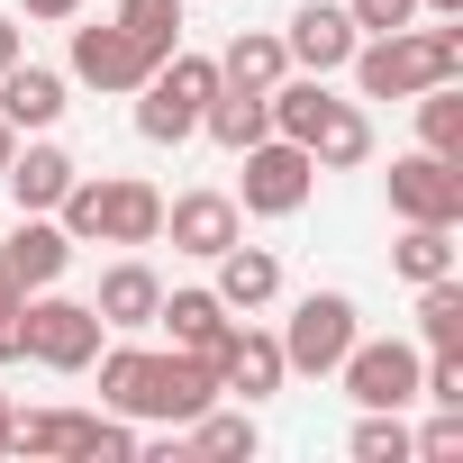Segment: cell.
I'll return each instance as SVG.
<instances>
[{
	"mask_svg": "<svg viewBox=\"0 0 463 463\" xmlns=\"http://www.w3.org/2000/svg\"><path fill=\"white\" fill-rule=\"evenodd\" d=\"M418 146L463 164V82H427L418 91Z\"/></svg>",
	"mask_w": 463,
	"mask_h": 463,
	"instance_id": "cell-28",
	"label": "cell"
},
{
	"mask_svg": "<svg viewBox=\"0 0 463 463\" xmlns=\"http://www.w3.org/2000/svg\"><path fill=\"white\" fill-rule=\"evenodd\" d=\"M100 409L118 418H146V382H155V345H100Z\"/></svg>",
	"mask_w": 463,
	"mask_h": 463,
	"instance_id": "cell-25",
	"label": "cell"
},
{
	"mask_svg": "<svg viewBox=\"0 0 463 463\" xmlns=\"http://www.w3.org/2000/svg\"><path fill=\"white\" fill-rule=\"evenodd\" d=\"M418 345L409 336H354L345 345V364H336V382H345V400L354 409H409L418 400Z\"/></svg>",
	"mask_w": 463,
	"mask_h": 463,
	"instance_id": "cell-6",
	"label": "cell"
},
{
	"mask_svg": "<svg viewBox=\"0 0 463 463\" xmlns=\"http://www.w3.org/2000/svg\"><path fill=\"white\" fill-rule=\"evenodd\" d=\"M137 454V427L128 418H100V463H128Z\"/></svg>",
	"mask_w": 463,
	"mask_h": 463,
	"instance_id": "cell-33",
	"label": "cell"
},
{
	"mask_svg": "<svg viewBox=\"0 0 463 463\" xmlns=\"http://www.w3.org/2000/svg\"><path fill=\"white\" fill-rule=\"evenodd\" d=\"M418 10H436V19H463V0H418Z\"/></svg>",
	"mask_w": 463,
	"mask_h": 463,
	"instance_id": "cell-38",
	"label": "cell"
},
{
	"mask_svg": "<svg viewBox=\"0 0 463 463\" xmlns=\"http://www.w3.org/2000/svg\"><path fill=\"white\" fill-rule=\"evenodd\" d=\"M100 309L91 300H64L55 282L46 291H28V354L46 364V373H91V354H100Z\"/></svg>",
	"mask_w": 463,
	"mask_h": 463,
	"instance_id": "cell-5",
	"label": "cell"
},
{
	"mask_svg": "<svg viewBox=\"0 0 463 463\" xmlns=\"http://www.w3.org/2000/svg\"><path fill=\"white\" fill-rule=\"evenodd\" d=\"M55 227L73 246H155L164 237V191L137 182V173H100V182L73 173V191L55 200Z\"/></svg>",
	"mask_w": 463,
	"mask_h": 463,
	"instance_id": "cell-1",
	"label": "cell"
},
{
	"mask_svg": "<svg viewBox=\"0 0 463 463\" xmlns=\"http://www.w3.org/2000/svg\"><path fill=\"white\" fill-rule=\"evenodd\" d=\"M354 463H409V427H400V409H364V427H354Z\"/></svg>",
	"mask_w": 463,
	"mask_h": 463,
	"instance_id": "cell-30",
	"label": "cell"
},
{
	"mask_svg": "<svg viewBox=\"0 0 463 463\" xmlns=\"http://www.w3.org/2000/svg\"><path fill=\"white\" fill-rule=\"evenodd\" d=\"M354 46H364V28L345 19V0H300L291 28H282V55H291L300 73H345Z\"/></svg>",
	"mask_w": 463,
	"mask_h": 463,
	"instance_id": "cell-10",
	"label": "cell"
},
{
	"mask_svg": "<svg viewBox=\"0 0 463 463\" xmlns=\"http://www.w3.org/2000/svg\"><path fill=\"white\" fill-rule=\"evenodd\" d=\"M391 218H427V227H463V164L454 155H400L391 164Z\"/></svg>",
	"mask_w": 463,
	"mask_h": 463,
	"instance_id": "cell-8",
	"label": "cell"
},
{
	"mask_svg": "<svg viewBox=\"0 0 463 463\" xmlns=\"http://www.w3.org/2000/svg\"><path fill=\"white\" fill-rule=\"evenodd\" d=\"M10 454H55V463H100V418L91 409H37L10 427Z\"/></svg>",
	"mask_w": 463,
	"mask_h": 463,
	"instance_id": "cell-18",
	"label": "cell"
},
{
	"mask_svg": "<svg viewBox=\"0 0 463 463\" xmlns=\"http://www.w3.org/2000/svg\"><path fill=\"white\" fill-rule=\"evenodd\" d=\"M155 327H164V336H173L182 354H209V364H227V336H237V309H227L218 291H164Z\"/></svg>",
	"mask_w": 463,
	"mask_h": 463,
	"instance_id": "cell-14",
	"label": "cell"
},
{
	"mask_svg": "<svg viewBox=\"0 0 463 463\" xmlns=\"http://www.w3.org/2000/svg\"><path fill=\"white\" fill-rule=\"evenodd\" d=\"M155 73V55L118 28V19H100V28H73V82H91V91H137Z\"/></svg>",
	"mask_w": 463,
	"mask_h": 463,
	"instance_id": "cell-11",
	"label": "cell"
},
{
	"mask_svg": "<svg viewBox=\"0 0 463 463\" xmlns=\"http://www.w3.org/2000/svg\"><path fill=\"white\" fill-rule=\"evenodd\" d=\"M10 155H19V128H10V118H0V173H10Z\"/></svg>",
	"mask_w": 463,
	"mask_h": 463,
	"instance_id": "cell-36",
	"label": "cell"
},
{
	"mask_svg": "<svg viewBox=\"0 0 463 463\" xmlns=\"http://www.w3.org/2000/svg\"><path fill=\"white\" fill-rule=\"evenodd\" d=\"M400 282H436L454 273V227H427V218H400V246H391Z\"/></svg>",
	"mask_w": 463,
	"mask_h": 463,
	"instance_id": "cell-27",
	"label": "cell"
},
{
	"mask_svg": "<svg viewBox=\"0 0 463 463\" xmlns=\"http://www.w3.org/2000/svg\"><path fill=\"white\" fill-rule=\"evenodd\" d=\"M354 82L364 100H418L427 82H463V28H391V37H364L354 55Z\"/></svg>",
	"mask_w": 463,
	"mask_h": 463,
	"instance_id": "cell-2",
	"label": "cell"
},
{
	"mask_svg": "<svg viewBox=\"0 0 463 463\" xmlns=\"http://www.w3.org/2000/svg\"><path fill=\"white\" fill-rule=\"evenodd\" d=\"M164 237H173V255H227L246 237V209H237V191H182L173 209H164Z\"/></svg>",
	"mask_w": 463,
	"mask_h": 463,
	"instance_id": "cell-9",
	"label": "cell"
},
{
	"mask_svg": "<svg viewBox=\"0 0 463 463\" xmlns=\"http://www.w3.org/2000/svg\"><path fill=\"white\" fill-rule=\"evenodd\" d=\"M64 109H73V82H64V73H46V64H28V55L0 73V118H10L19 137H46Z\"/></svg>",
	"mask_w": 463,
	"mask_h": 463,
	"instance_id": "cell-15",
	"label": "cell"
},
{
	"mask_svg": "<svg viewBox=\"0 0 463 463\" xmlns=\"http://www.w3.org/2000/svg\"><path fill=\"white\" fill-rule=\"evenodd\" d=\"M19 55H28V37H19V28H10V19H0V73H10V64H19Z\"/></svg>",
	"mask_w": 463,
	"mask_h": 463,
	"instance_id": "cell-35",
	"label": "cell"
},
{
	"mask_svg": "<svg viewBox=\"0 0 463 463\" xmlns=\"http://www.w3.org/2000/svg\"><path fill=\"white\" fill-rule=\"evenodd\" d=\"M209 264H218V282H209V291L237 309V318H255L264 300H282V255H273V246H246V237H237L227 255H209Z\"/></svg>",
	"mask_w": 463,
	"mask_h": 463,
	"instance_id": "cell-19",
	"label": "cell"
},
{
	"mask_svg": "<svg viewBox=\"0 0 463 463\" xmlns=\"http://www.w3.org/2000/svg\"><path fill=\"white\" fill-rule=\"evenodd\" d=\"M118 28H128V37L164 64V55L182 46V0H118Z\"/></svg>",
	"mask_w": 463,
	"mask_h": 463,
	"instance_id": "cell-29",
	"label": "cell"
},
{
	"mask_svg": "<svg viewBox=\"0 0 463 463\" xmlns=\"http://www.w3.org/2000/svg\"><path fill=\"white\" fill-rule=\"evenodd\" d=\"M309 155H318V173H354V164H373V118H364L354 100H327Z\"/></svg>",
	"mask_w": 463,
	"mask_h": 463,
	"instance_id": "cell-24",
	"label": "cell"
},
{
	"mask_svg": "<svg viewBox=\"0 0 463 463\" xmlns=\"http://www.w3.org/2000/svg\"><path fill=\"white\" fill-rule=\"evenodd\" d=\"M237 164H246V173H237V209H246V218H291V209H309V191H318V155L291 146V137H255Z\"/></svg>",
	"mask_w": 463,
	"mask_h": 463,
	"instance_id": "cell-4",
	"label": "cell"
},
{
	"mask_svg": "<svg viewBox=\"0 0 463 463\" xmlns=\"http://www.w3.org/2000/svg\"><path fill=\"white\" fill-rule=\"evenodd\" d=\"M354 336H364V309H354L345 291H309V300L291 309V327H282V364H291V373H336Z\"/></svg>",
	"mask_w": 463,
	"mask_h": 463,
	"instance_id": "cell-7",
	"label": "cell"
},
{
	"mask_svg": "<svg viewBox=\"0 0 463 463\" xmlns=\"http://www.w3.org/2000/svg\"><path fill=\"white\" fill-rule=\"evenodd\" d=\"M409 463H463V409H436V418L409 436Z\"/></svg>",
	"mask_w": 463,
	"mask_h": 463,
	"instance_id": "cell-31",
	"label": "cell"
},
{
	"mask_svg": "<svg viewBox=\"0 0 463 463\" xmlns=\"http://www.w3.org/2000/svg\"><path fill=\"white\" fill-rule=\"evenodd\" d=\"M345 19H354L364 37H391V28H409V19H418V0H345Z\"/></svg>",
	"mask_w": 463,
	"mask_h": 463,
	"instance_id": "cell-32",
	"label": "cell"
},
{
	"mask_svg": "<svg viewBox=\"0 0 463 463\" xmlns=\"http://www.w3.org/2000/svg\"><path fill=\"white\" fill-rule=\"evenodd\" d=\"M418 345L427 354H463V282L454 273L418 282Z\"/></svg>",
	"mask_w": 463,
	"mask_h": 463,
	"instance_id": "cell-26",
	"label": "cell"
},
{
	"mask_svg": "<svg viewBox=\"0 0 463 463\" xmlns=\"http://www.w3.org/2000/svg\"><path fill=\"white\" fill-rule=\"evenodd\" d=\"M209 64H218L227 91H273V82L291 73V55H282L273 28H237V37H227V55H209Z\"/></svg>",
	"mask_w": 463,
	"mask_h": 463,
	"instance_id": "cell-21",
	"label": "cell"
},
{
	"mask_svg": "<svg viewBox=\"0 0 463 463\" xmlns=\"http://www.w3.org/2000/svg\"><path fill=\"white\" fill-rule=\"evenodd\" d=\"M64 264H73V237H64L46 209H19L10 246H0V273H10L19 291H46V282H64Z\"/></svg>",
	"mask_w": 463,
	"mask_h": 463,
	"instance_id": "cell-13",
	"label": "cell"
},
{
	"mask_svg": "<svg viewBox=\"0 0 463 463\" xmlns=\"http://www.w3.org/2000/svg\"><path fill=\"white\" fill-rule=\"evenodd\" d=\"M200 137H218L227 155H246L255 137H273V100H264V91H227V82H218L209 109H200Z\"/></svg>",
	"mask_w": 463,
	"mask_h": 463,
	"instance_id": "cell-22",
	"label": "cell"
},
{
	"mask_svg": "<svg viewBox=\"0 0 463 463\" xmlns=\"http://www.w3.org/2000/svg\"><path fill=\"white\" fill-rule=\"evenodd\" d=\"M209 400H218V364L209 354H182V345L155 354V382H146V418L155 427H191Z\"/></svg>",
	"mask_w": 463,
	"mask_h": 463,
	"instance_id": "cell-12",
	"label": "cell"
},
{
	"mask_svg": "<svg viewBox=\"0 0 463 463\" xmlns=\"http://www.w3.org/2000/svg\"><path fill=\"white\" fill-rule=\"evenodd\" d=\"M209 91H218V64L209 55H164L146 82H137V137L146 146H182V137H200V109H209Z\"/></svg>",
	"mask_w": 463,
	"mask_h": 463,
	"instance_id": "cell-3",
	"label": "cell"
},
{
	"mask_svg": "<svg viewBox=\"0 0 463 463\" xmlns=\"http://www.w3.org/2000/svg\"><path fill=\"white\" fill-rule=\"evenodd\" d=\"M10 427H19V418H10V391H0V454H10Z\"/></svg>",
	"mask_w": 463,
	"mask_h": 463,
	"instance_id": "cell-37",
	"label": "cell"
},
{
	"mask_svg": "<svg viewBox=\"0 0 463 463\" xmlns=\"http://www.w3.org/2000/svg\"><path fill=\"white\" fill-rule=\"evenodd\" d=\"M73 173H82V164H73L64 146H46V137L28 146V137H19V155H10V173H0V182L19 191V209H46V218H55V200L73 191Z\"/></svg>",
	"mask_w": 463,
	"mask_h": 463,
	"instance_id": "cell-20",
	"label": "cell"
},
{
	"mask_svg": "<svg viewBox=\"0 0 463 463\" xmlns=\"http://www.w3.org/2000/svg\"><path fill=\"white\" fill-rule=\"evenodd\" d=\"M100 327H118V336H146L155 327V309H164V273L146 264V255H128V264H109L100 273Z\"/></svg>",
	"mask_w": 463,
	"mask_h": 463,
	"instance_id": "cell-16",
	"label": "cell"
},
{
	"mask_svg": "<svg viewBox=\"0 0 463 463\" xmlns=\"http://www.w3.org/2000/svg\"><path fill=\"white\" fill-rule=\"evenodd\" d=\"M28 19H82V0H19Z\"/></svg>",
	"mask_w": 463,
	"mask_h": 463,
	"instance_id": "cell-34",
	"label": "cell"
},
{
	"mask_svg": "<svg viewBox=\"0 0 463 463\" xmlns=\"http://www.w3.org/2000/svg\"><path fill=\"white\" fill-rule=\"evenodd\" d=\"M282 382H291L282 336H264V327H246V318H237V336H227V364H218V391H237V400L255 409V400H273Z\"/></svg>",
	"mask_w": 463,
	"mask_h": 463,
	"instance_id": "cell-17",
	"label": "cell"
},
{
	"mask_svg": "<svg viewBox=\"0 0 463 463\" xmlns=\"http://www.w3.org/2000/svg\"><path fill=\"white\" fill-rule=\"evenodd\" d=\"M255 445H264V436H255V409H218V400H209V409L182 427V454H209V463H246Z\"/></svg>",
	"mask_w": 463,
	"mask_h": 463,
	"instance_id": "cell-23",
	"label": "cell"
}]
</instances>
